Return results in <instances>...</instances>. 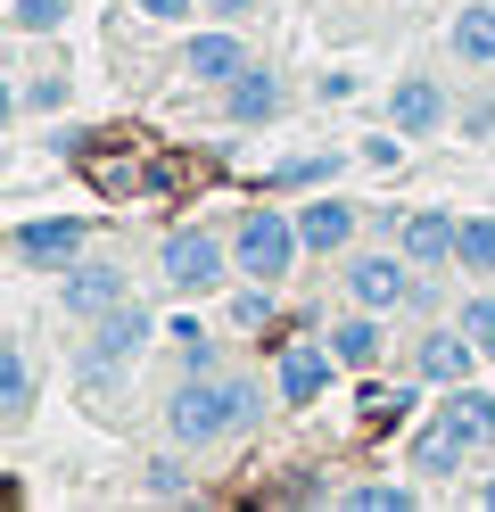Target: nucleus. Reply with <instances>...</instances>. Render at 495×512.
<instances>
[{
  "label": "nucleus",
  "instance_id": "f03ea898",
  "mask_svg": "<svg viewBox=\"0 0 495 512\" xmlns=\"http://www.w3.org/2000/svg\"><path fill=\"white\" fill-rule=\"evenodd\" d=\"M231 265H240V281H281L306 265V232H297V207H240L231 215Z\"/></svg>",
  "mask_w": 495,
  "mask_h": 512
},
{
  "label": "nucleus",
  "instance_id": "9d476101",
  "mask_svg": "<svg viewBox=\"0 0 495 512\" xmlns=\"http://www.w3.org/2000/svg\"><path fill=\"white\" fill-rule=\"evenodd\" d=\"M446 124H454V91L438 75H396L388 83V133L429 141V133H446Z\"/></svg>",
  "mask_w": 495,
  "mask_h": 512
},
{
  "label": "nucleus",
  "instance_id": "6ab92c4d",
  "mask_svg": "<svg viewBox=\"0 0 495 512\" xmlns=\"http://www.w3.org/2000/svg\"><path fill=\"white\" fill-rule=\"evenodd\" d=\"M141 488H149L157 504H190V496H198V471H190V446H165V455H149V463H141Z\"/></svg>",
  "mask_w": 495,
  "mask_h": 512
},
{
  "label": "nucleus",
  "instance_id": "4be33fe9",
  "mask_svg": "<svg viewBox=\"0 0 495 512\" xmlns=\"http://www.w3.org/2000/svg\"><path fill=\"white\" fill-rule=\"evenodd\" d=\"M339 504H347V512H413L421 488H405V479H363V488H347Z\"/></svg>",
  "mask_w": 495,
  "mask_h": 512
},
{
  "label": "nucleus",
  "instance_id": "9b49d317",
  "mask_svg": "<svg viewBox=\"0 0 495 512\" xmlns=\"http://www.w3.org/2000/svg\"><path fill=\"white\" fill-rule=\"evenodd\" d=\"M330 372H339L330 339H289L281 356H273V397H281V405H322Z\"/></svg>",
  "mask_w": 495,
  "mask_h": 512
},
{
  "label": "nucleus",
  "instance_id": "aec40b11",
  "mask_svg": "<svg viewBox=\"0 0 495 512\" xmlns=\"http://www.w3.org/2000/svg\"><path fill=\"white\" fill-rule=\"evenodd\" d=\"M454 265L471 273V281H487V273H495V215H462V240H454Z\"/></svg>",
  "mask_w": 495,
  "mask_h": 512
},
{
  "label": "nucleus",
  "instance_id": "4468645a",
  "mask_svg": "<svg viewBox=\"0 0 495 512\" xmlns=\"http://www.w3.org/2000/svg\"><path fill=\"white\" fill-rule=\"evenodd\" d=\"M297 232H306V256H347L363 232V207L339 190H314V199H297Z\"/></svg>",
  "mask_w": 495,
  "mask_h": 512
},
{
  "label": "nucleus",
  "instance_id": "a211bd4d",
  "mask_svg": "<svg viewBox=\"0 0 495 512\" xmlns=\"http://www.w3.org/2000/svg\"><path fill=\"white\" fill-rule=\"evenodd\" d=\"M33 413V356H25V339H0V422H25Z\"/></svg>",
  "mask_w": 495,
  "mask_h": 512
},
{
  "label": "nucleus",
  "instance_id": "2f4dec72",
  "mask_svg": "<svg viewBox=\"0 0 495 512\" xmlns=\"http://www.w3.org/2000/svg\"><path fill=\"white\" fill-rule=\"evenodd\" d=\"M479 504H487V512H495V471H487V479H479Z\"/></svg>",
  "mask_w": 495,
  "mask_h": 512
},
{
  "label": "nucleus",
  "instance_id": "a878e982",
  "mask_svg": "<svg viewBox=\"0 0 495 512\" xmlns=\"http://www.w3.org/2000/svg\"><path fill=\"white\" fill-rule=\"evenodd\" d=\"M454 323L471 331V339H479V356L495 364V298H487V290H479V298H462V314H454Z\"/></svg>",
  "mask_w": 495,
  "mask_h": 512
},
{
  "label": "nucleus",
  "instance_id": "b1692460",
  "mask_svg": "<svg viewBox=\"0 0 495 512\" xmlns=\"http://www.w3.org/2000/svg\"><path fill=\"white\" fill-rule=\"evenodd\" d=\"M174 372H223V347L198 331V323H182L174 331Z\"/></svg>",
  "mask_w": 495,
  "mask_h": 512
},
{
  "label": "nucleus",
  "instance_id": "7ed1b4c3",
  "mask_svg": "<svg viewBox=\"0 0 495 512\" xmlns=\"http://www.w3.org/2000/svg\"><path fill=\"white\" fill-rule=\"evenodd\" d=\"M339 290H347V306H372V314H405V306H421V265L405 248H347L339 256Z\"/></svg>",
  "mask_w": 495,
  "mask_h": 512
},
{
  "label": "nucleus",
  "instance_id": "f8f14e48",
  "mask_svg": "<svg viewBox=\"0 0 495 512\" xmlns=\"http://www.w3.org/2000/svg\"><path fill=\"white\" fill-rule=\"evenodd\" d=\"M248 67H256V58H248V34H240V25H215V17H207V34L182 42V75H190V83H215V91H223L231 75H248Z\"/></svg>",
  "mask_w": 495,
  "mask_h": 512
},
{
  "label": "nucleus",
  "instance_id": "0eeeda50",
  "mask_svg": "<svg viewBox=\"0 0 495 512\" xmlns=\"http://www.w3.org/2000/svg\"><path fill=\"white\" fill-rule=\"evenodd\" d=\"M83 248H91V223L83 215H25L17 232H9V256H17L25 273H66Z\"/></svg>",
  "mask_w": 495,
  "mask_h": 512
},
{
  "label": "nucleus",
  "instance_id": "cd10ccee",
  "mask_svg": "<svg viewBox=\"0 0 495 512\" xmlns=\"http://www.w3.org/2000/svg\"><path fill=\"white\" fill-rule=\"evenodd\" d=\"M66 100V83L58 75H33V83H17V108H58Z\"/></svg>",
  "mask_w": 495,
  "mask_h": 512
},
{
  "label": "nucleus",
  "instance_id": "39448f33",
  "mask_svg": "<svg viewBox=\"0 0 495 512\" xmlns=\"http://www.w3.org/2000/svg\"><path fill=\"white\" fill-rule=\"evenodd\" d=\"M479 422H471V413H462L454 397L438 405V413H429V422L413 430V446H405V471H421V479H462V463H471L479 455Z\"/></svg>",
  "mask_w": 495,
  "mask_h": 512
},
{
  "label": "nucleus",
  "instance_id": "ddd939ff",
  "mask_svg": "<svg viewBox=\"0 0 495 512\" xmlns=\"http://www.w3.org/2000/svg\"><path fill=\"white\" fill-rule=\"evenodd\" d=\"M223 116L240 124V133H256V124H281V116H289V83H281V67H264V58H256L248 75H231V83H223Z\"/></svg>",
  "mask_w": 495,
  "mask_h": 512
},
{
  "label": "nucleus",
  "instance_id": "f3484780",
  "mask_svg": "<svg viewBox=\"0 0 495 512\" xmlns=\"http://www.w3.org/2000/svg\"><path fill=\"white\" fill-rule=\"evenodd\" d=\"M446 50L462 67H495V0H462L446 17Z\"/></svg>",
  "mask_w": 495,
  "mask_h": 512
},
{
  "label": "nucleus",
  "instance_id": "c85d7f7f",
  "mask_svg": "<svg viewBox=\"0 0 495 512\" xmlns=\"http://www.w3.org/2000/svg\"><path fill=\"white\" fill-rule=\"evenodd\" d=\"M264 9V0H198V17H215V25H248Z\"/></svg>",
  "mask_w": 495,
  "mask_h": 512
},
{
  "label": "nucleus",
  "instance_id": "412c9836",
  "mask_svg": "<svg viewBox=\"0 0 495 512\" xmlns=\"http://www.w3.org/2000/svg\"><path fill=\"white\" fill-rule=\"evenodd\" d=\"M339 166H347L339 149H306L289 166H273V190H322V182H339Z\"/></svg>",
  "mask_w": 495,
  "mask_h": 512
},
{
  "label": "nucleus",
  "instance_id": "f257e3e1",
  "mask_svg": "<svg viewBox=\"0 0 495 512\" xmlns=\"http://www.w3.org/2000/svg\"><path fill=\"white\" fill-rule=\"evenodd\" d=\"M264 422V380L256 372H182L165 389V438L207 455V446H231Z\"/></svg>",
  "mask_w": 495,
  "mask_h": 512
},
{
  "label": "nucleus",
  "instance_id": "5701e85b",
  "mask_svg": "<svg viewBox=\"0 0 495 512\" xmlns=\"http://www.w3.org/2000/svg\"><path fill=\"white\" fill-rule=\"evenodd\" d=\"M9 34H25V42L66 34V0H9Z\"/></svg>",
  "mask_w": 495,
  "mask_h": 512
},
{
  "label": "nucleus",
  "instance_id": "bb28decb",
  "mask_svg": "<svg viewBox=\"0 0 495 512\" xmlns=\"http://www.w3.org/2000/svg\"><path fill=\"white\" fill-rule=\"evenodd\" d=\"M446 397H454L462 413H471V422H479V438L495 446V389H471V380H462V389H446Z\"/></svg>",
  "mask_w": 495,
  "mask_h": 512
},
{
  "label": "nucleus",
  "instance_id": "393cba45",
  "mask_svg": "<svg viewBox=\"0 0 495 512\" xmlns=\"http://www.w3.org/2000/svg\"><path fill=\"white\" fill-rule=\"evenodd\" d=\"M264 323H273V281H248L231 298V331H264Z\"/></svg>",
  "mask_w": 495,
  "mask_h": 512
},
{
  "label": "nucleus",
  "instance_id": "7c9ffc66",
  "mask_svg": "<svg viewBox=\"0 0 495 512\" xmlns=\"http://www.w3.org/2000/svg\"><path fill=\"white\" fill-rule=\"evenodd\" d=\"M462 133L487 141V133H495V100H471V108H462Z\"/></svg>",
  "mask_w": 495,
  "mask_h": 512
},
{
  "label": "nucleus",
  "instance_id": "20e7f679",
  "mask_svg": "<svg viewBox=\"0 0 495 512\" xmlns=\"http://www.w3.org/2000/svg\"><path fill=\"white\" fill-rule=\"evenodd\" d=\"M157 273H165V290H182V298H207L223 290L231 273V232H207V223H174V232L157 240Z\"/></svg>",
  "mask_w": 495,
  "mask_h": 512
},
{
  "label": "nucleus",
  "instance_id": "c756f323",
  "mask_svg": "<svg viewBox=\"0 0 495 512\" xmlns=\"http://www.w3.org/2000/svg\"><path fill=\"white\" fill-rule=\"evenodd\" d=\"M149 25H182V17H198V0H132Z\"/></svg>",
  "mask_w": 495,
  "mask_h": 512
},
{
  "label": "nucleus",
  "instance_id": "dca6fc26",
  "mask_svg": "<svg viewBox=\"0 0 495 512\" xmlns=\"http://www.w3.org/2000/svg\"><path fill=\"white\" fill-rule=\"evenodd\" d=\"M388 323H396V314H372V306H347L339 323L322 331V339H330V356H339V372H380V356H388Z\"/></svg>",
  "mask_w": 495,
  "mask_h": 512
},
{
  "label": "nucleus",
  "instance_id": "423d86ee",
  "mask_svg": "<svg viewBox=\"0 0 495 512\" xmlns=\"http://www.w3.org/2000/svg\"><path fill=\"white\" fill-rule=\"evenodd\" d=\"M149 339H157V314H149L141 298H124L116 314H99V323H91V339H83L75 364H83L91 380H108V372H124V364H141Z\"/></svg>",
  "mask_w": 495,
  "mask_h": 512
},
{
  "label": "nucleus",
  "instance_id": "6e6552de",
  "mask_svg": "<svg viewBox=\"0 0 495 512\" xmlns=\"http://www.w3.org/2000/svg\"><path fill=\"white\" fill-rule=\"evenodd\" d=\"M132 298V273L108 265V256H75V265L58 273V306H66V323H99V314H116Z\"/></svg>",
  "mask_w": 495,
  "mask_h": 512
},
{
  "label": "nucleus",
  "instance_id": "1a4fd4ad",
  "mask_svg": "<svg viewBox=\"0 0 495 512\" xmlns=\"http://www.w3.org/2000/svg\"><path fill=\"white\" fill-rule=\"evenodd\" d=\"M487 356H479V339L462 331V323H429V331H413V380L421 389H462Z\"/></svg>",
  "mask_w": 495,
  "mask_h": 512
},
{
  "label": "nucleus",
  "instance_id": "2eb2a0df",
  "mask_svg": "<svg viewBox=\"0 0 495 512\" xmlns=\"http://www.w3.org/2000/svg\"><path fill=\"white\" fill-rule=\"evenodd\" d=\"M454 240H462V215H446V207H405V215H396V248H405L421 273H446L454 265Z\"/></svg>",
  "mask_w": 495,
  "mask_h": 512
}]
</instances>
